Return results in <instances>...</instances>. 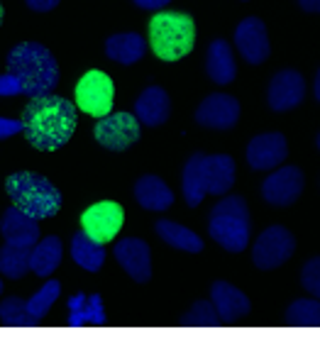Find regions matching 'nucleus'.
I'll use <instances>...</instances> for the list:
<instances>
[{"label": "nucleus", "instance_id": "0eeeda50", "mask_svg": "<svg viewBox=\"0 0 320 359\" xmlns=\"http://www.w3.org/2000/svg\"><path fill=\"white\" fill-rule=\"evenodd\" d=\"M293 250H296V240L293 235L281 225H272L259 235V240L252 247V262L257 269L272 271L276 266L286 264L291 259Z\"/></svg>", "mask_w": 320, "mask_h": 359}, {"label": "nucleus", "instance_id": "c85d7f7f", "mask_svg": "<svg viewBox=\"0 0 320 359\" xmlns=\"http://www.w3.org/2000/svg\"><path fill=\"white\" fill-rule=\"evenodd\" d=\"M29 255H32V250H27V247L5 245L0 250V271L8 279H20L29 271Z\"/></svg>", "mask_w": 320, "mask_h": 359}, {"label": "nucleus", "instance_id": "4be33fe9", "mask_svg": "<svg viewBox=\"0 0 320 359\" xmlns=\"http://www.w3.org/2000/svg\"><path fill=\"white\" fill-rule=\"evenodd\" d=\"M235 184V161L227 154L206 156V189L211 196H222Z\"/></svg>", "mask_w": 320, "mask_h": 359}, {"label": "nucleus", "instance_id": "a211bd4d", "mask_svg": "<svg viewBox=\"0 0 320 359\" xmlns=\"http://www.w3.org/2000/svg\"><path fill=\"white\" fill-rule=\"evenodd\" d=\"M211 296H213V306L220 313L222 320L232 323L250 313V298L240 288L227 284V281H215L211 288Z\"/></svg>", "mask_w": 320, "mask_h": 359}, {"label": "nucleus", "instance_id": "cd10ccee", "mask_svg": "<svg viewBox=\"0 0 320 359\" xmlns=\"http://www.w3.org/2000/svg\"><path fill=\"white\" fill-rule=\"evenodd\" d=\"M286 323L293 327H320V301L298 298L286 308Z\"/></svg>", "mask_w": 320, "mask_h": 359}, {"label": "nucleus", "instance_id": "1a4fd4ad", "mask_svg": "<svg viewBox=\"0 0 320 359\" xmlns=\"http://www.w3.org/2000/svg\"><path fill=\"white\" fill-rule=\"evenodd\" d=\"M93 135L105 149L123 151L140 140V120L132 113H110L95 123Z\"/></svg>", "mask_w": 320, "mask_h": 359}, {"label": "nucleus", "instance_id": "6e6552de", "mask_svg": "<svg viewBox=\"0 0 320 359\" xmlns=\"http://www.w3.org/2000/svg\"><path fill=\"white\" fill-rule=\"evenodd\" d=\"M123 222H125V210L115 201H100V203H93L91 208H86L81 213V227L98 245L115 240L118 232L123 230Z\"/></svg>", "mask_w": 320, "mask_h": 359}, {"label": "nucleus", "instance_id": "7c9ffc66", "mask_svg": "<svg viewBox=\"0 0 320 359\" xmlns=\"http://www.w3.org/2000/svg\"><path fill=\"white\" fill-rule=\"evenodd\" d=\"M220 313L215 311V306L208 301H198L189 308L184 318H181V325L184 327H218L220 325Z\"/></svg>", "mask_w": 320, "mask_h": 359}, {"label": "nucleus", "instance_id": "473e14b6", "mask_svg": "<svg viewBox=\"0 0 320 359\" xmlns=\"http://www.w3.org/2000/svg\"><path fill=\"white\" fill-rule=\"evenodd\" d=\"M301 284L311 296H316L320 301V257H313L303 264L301 271Z\"/></svg>", "mask_w": 320, "mask_h": 359}, {"label": "nucleus", "instance_id": "c756f323", "mask_svg": "<svg viewBox=\"0 0 320 359\" xmlns=\"http://www.w3.org/2000/svg\"><path fill=\"white\" fill-rule=\"evenodd\" d=\"M0 323L8 327H34L37 318L27 311V303L20 298H5L0 303Z\"/></svg>", "mask_w": 320, "mask_h": 359}, {"label": "nucleus", "instance_id": "412c9836", "mask_svg": "<svg viewBox=\"0 0 320 359\" xmlns=\"http://www.w3.org/2000/svg\"><path fill=\"white\" fill-rule=\"evenodd\" d=\"M135 198L142 208L154 210V213H161V210L171 208L174 203V194L171 189L156 176H142L135 184Z\"/></svg>", "mask_w": 320, "mask_h": 359}, {"label": "nucleus", "instance_id": "f8f14e48", "mask_svg": "<svg viewBox=\"0 0 320 359\" xmlns=\"http://www.w3.org/2000/svg\"><path fill=\"white\" fill-rule=\"evenodd\" d=\"M306 98V81L298 72L286 69V72H279L269 83L267 100L269 108L284 113V110H291L296 105H301V100Z\"/></svg>", "mask_w": 320, "mask_h": 359}, {"label": "nucleus", "instance_id": "a19ab883", "mask_svg": "<svg viewBox=\"0 0 320 359\" xmlns=\"http://www.w3.org/2000/svg\"><path fill=\"white\" fill-rule=\"evenodd\" d=\"M316 144H318V149H320V135H318V140H316Z\"/></svg>", "mask_w": 320, "mask_h": 359}, {"label": "nucleus", "instance_id": "393cba45", "mask_svg": "<svg viewBox=\"0 0 320 359\" xmlns=\"http://www.w3.org/2000/svg\"><path fill=\"white\" fill-rule=\"evenodd\" d=\"M62 262V240L59 237H44L42 242L32 247L29 255V271H34L37 276H52L54 269Z\"/></svg>", "mask_w": 320, "mask_h": 359}, {"label": "nucleus", "instance_id": "4468645a", "mask_svg": "<svg viewBox=\"0 0 320 359\" xmlns=\"http://www.w3.org/2000/svg\"><path fill=\"white\" fill-rule=\"evenodd\" d=\"M118 264L128 271V276L137 284H147L152 279V252L142 240H123L113 250Z\"/></svg>", "mask_w": 320, "mask_h": 359}, {"label": "nucleus", "instance_id": "ddd939ff", "mask_svg": "<svg viewBox=\"0 0 320 359\" xmlns=\"http://www.w3.org/2000/svg\"><path fill=\"white\" fill-rule=\"evenodd\" d=\"M235 44L247 64H262L269 57L267 27L259 18H245L235 29Z\"/></svg>", "mask_w": 320, "mask_h": 359}, {"label": "nucleus", "instance_id": "9d476101", "mask_svg": "<svg viewBox=\"0 0 320 359\" xmlns=\"http://www.w3.org/2000/svg\"><path fill=\"white\" fill-rule=\"evenodd\" d=\"M303 184H306V179H303L298 166H284L264 179L262 196L267 203L284 208V205H291L303 194Z\"/></svg>", "mask_w": 320, "mask_h": 359}, {"label": "nucleus", "instance_id": "ea45409f", "mask_svg": "<svg viewBox=\"0 0 320 359\" xmlns=\"http://www.w3.org/2000/svg\"><path fill=\"white\" fill-rule=\"evenodd\" d=\"M0 22H3V5H0Z\"/></svg>", "mask_w": 320, "mask_h": 359}, {"label": "nucleus", "instance_id": "9b49d317", "mask_svg": "<svg viewBox=\"0 0 320 359\" xmlns=\"http://www.w3.org/2000/svg\"><path fill=\"white\" fill-rule=\"evenodd\" d=\"M196 120L203 128L211 130H230L240 120V100L227 93H213L196 110Z\"/></svg>", "mask_w": 320, "mask_h": 359}, {"label": "nucleus", "instance_id": "423d86ee", "mask_svg": "<svg viewBox=\"0 0 320 359\" xmlns=\"http://www.w3.org/2000/svg\"><path fill=\"white\" fill-rule=\"evenodd\" d=\"M74 95H76L79 110L93 115V118H105V115H110V110H113L115 86L108 74L98 72V69H91V72H86L79 79Z\"/></svg>", "mask_w": 320, "mask_h": 359}, {"label": "nucleus", "instance_id": "c9c22d12", "mask_svg": "<svg viewBox=\"0 0 320 359\" xmlns=\"http://www.w3.org/2000/svg\"><path fill=\"white\" fill-rule=\"evenodd\" d=\"M25 3H27L29 8L34 10V13H49V10L57 8L59 0H25Z\"/></svg>", "mask_w": 320, "mask_h": 359}, {"label": "nucleus", "instance_id": "bb28decb", "mask_svg": "<svg viewBox=\"0 0 320 359\" xmlns=\"http://www.w3.org/2000/svg\"><path fill=\"white\" fill-rule=\"evenodd\" d=\"M156 232H159L161 240H164L169 247H174V250L191 252V255L203 252V240H201V237H198L193 230H189V227L179 225V222L159 220V222H156Z\"/></svg>", "mask_w": 320, "mask_h": 359}, {"label": "nucleus", "instance_id": "58836bf2", "mask_svg": "<svg viewBox=\"0 0 320 359\" xmlns=\"http://www.w3.org/2000/svg\"><path fill=\"white\" fill-rule=\"evenodd\" d=\"M316 98H318V103H320V69H318V74H316Z\"/></svg>", "mask_w": 320, "mask_h": 359}, {"label": "nucleus", "instance_id": "20e7f679", "mask_svg": "<svg viewBox=\"0 0 320 359\" xmlns=\"http://www.w3.org/2000/svg\"><path fill=\"white\" fill-rule=\"evenodd\" d=\"M196 42V25L191 15L174 13V10H159L149 20V44L152 52L161 62H179L191 54Z\"/></svg>", "mask_w": 320, "mask_h": 359}, {"label": "nucleus", "instance_id": "6ab92c4d", "mask_svg": "<svg viewBox=\"0 0 320 359\" xmlns=\"http://www.w3.org/2000/svg\"><path fill=\"white\" fill-rule=\"evenodd\" d=\"M206 72L208 79L218 86H225L235 81V57H232V49L225 39H215L208 47V57H206Z\"/></svg>", "mask_w": 320, "mask_h": 359}, {"label": "nucleus", "instance_id": "72a5a7b5", "mask_svg": "<svg viewBox=\"0 0 320 359\" xmlns=\"http://www.w3.org/2000/svg\"><path fill=\"white\" fill-rule=\"evenodd\" d=\"M22 93V86L15 79L13 74H3L0 76V95H18Z\"/></svg>", "mask_w": 320, "mask_h": 359}, {"label": "nucleus", "instance_id": "39448f33", "mask_svg": "<svg viewBox=\"0 0 320 359\" xmlns=\"http://www.w3.org/2000/svg\"><path fill=\"white\" fill-rule=\"evenodd\" d=\"M208 235L232 255L247 250V245H250V210H247L245 198L230 196V198L218 201L211 210Z\"/></svg>", "mask_w": 320, "mask_h": 359}, {"label": "nucleus", "instance_id": "aec40b11", "mask_svg": "<svg viewBox=\"0 0 320 359\" xmlns=\"http://www.w3.org/2000/svg\"><path fill=\"white\" fill-rule=\"evenodd\" d=\"M105 308L98 293H76L69 298V325L81 327V325H105Z\"/></svg>", "mask_w": 320, "mask_h": 359}, {"label": "nucleus", "instance_id": "f704fd0d", "mask_svg": "<svg viewBox=\"0 0 320 359\" xmlns=\"http://www.w3.org/2000/svg\"><path fill=\"white\" fill-rule=\"evenodd\" d=\"M22 133V120H10V118H0V140H8L13 135Z\"/></svg>", "mask_w": 320, "mask_h": 359}, {"label": "nucleus", "instance_id": "2eb2a0df", "mask_svg": "<svg viewBox=\"0 0 320 359\" xmlns=\"http://www.w3.org/2000/svg\"><path fill=\"white\" fill-rule=\"evenodd\" d=\"M288 154L286 137L279 133H264L257 135L250 144H247V161H250L252 169L267 171L279 166Z\"/></svg>", "mask_w": 320, "mask_h": 359}, {"label": "nucleus", "instance_id": "e433bc0d", "mask_svg": "<svg viewBox=\"0 0 320 359\" xmlns=\"http://www.w3.org/2000/svg\"><path fill=\"white\" fill-rule=\"evenodd\" d=\"M132 3L142 10H161L164 5H169L171 0H132Z\"/></svg>", "mask_w": 320, "mask_h": 359}, {"label": "nucleus", "instance_id": "7ed1b4c3", "mask_svg": "<svg viewBox=\"0 0 320 359\" xmlns=\"http://www.w3.org/2000/svg\"><path fill=\"white\" fill-rule=\"evenodd\" d=\"M5 194L10 196L13 205L22 213L32 215L34 220L54 217L62 208V194L49 179L32 171H18L5 179Z\"/></svg>", "mask_w": 320, "mask_h": 359}, {"label": "nucleus", "instance_id": "5701e85b", "mask_svg": "<svg viewBox=\"0 0 320 359\" xmlns=\"http://www.w3.org/2000/svg\"><path fill=\"white\" fill-rule=\"evenodd\" d=\"M145 39L137 32H123V34H113V37L105 42V54H108L110 62L118 64H135L145 57Z\"/></svg>", "mask_w": 320, "mask_h": 359}, {"label": "nucleus", "instance_id": "2f4dec72", "mask_svg": "<svg viewBox=\"0 0 320 359\" xmlns=\"http://www.w3.org/2000/svg\"><path fill=\"white\" fill-rule=\"evenodd\" d=\"M59 293H62V284H59V281H54V279L47 281V284L39 288V291L27 301V311L39 320V318H42L44 313L54 306V301L59 298Z\"/></svg>", "mask_w": 320, "mask_h": 359}, {"label": "nucleus", "instance_id": "f257e3e1", "mask_svg": "<svg viewBox=\"0 0 320 359\" xmlns=\"http://www.w3.org/2000/svg\"><path fill=\"white\" fill-rule=\"evenodd\" d=\"M76 130V105L62 95H37L25 105L22 133L39 151H54L71 140Z\"/></svg>", "mask_w": 320, "mask_h": 359}, {"label": "nucleus", "instance_id": "f3484780", "mask_svg": "<svg viewBox=\"0 0 320 359\" xmlns=\"http://www.w3.org/2000/svg\"><path fill=\"white\" fill-rule=\"evenodd\" d=\"M171 113V100L169 93L159 86H149V88L142 90V95L135 100V115L142 125H149V128H159L169 120Z\"/></svg>", "mask_w": 320, "mask_h": 359}, {"label": "nucleus", "instance_id": "a878e982", "mask_svg": "<svg viewBox=\"0 0 320 359\" xmlns=\"http://www.w3.org/2000/svg\"><path fill=\"white\" fill-rule=\"evenodd\" d=\"M71 257L86 271H98L105 264V250L95 240H91L84 230L71 237Z\"/></svg>", "mask_w": 320, "mask_h": 359}, {"label": "nucleus", "instance_id": "79ce46f5", "mask_svg": "<svg viewBox=\"0 0 320 359\" xmlns=\"http://www.w3.org/2000/svg\"><path fill=\"white\" fill-rule=\"evenodd\" d=\"M0 293H3V281H0Z\"/></svg>", "mask_w": 320, "mask_h": 359}, {"label": "nucleus", "instance_id": "b1692460", "mask_svg": "<svg viewBox=\"0 0 320 359\" xmlns=\"http://www.w3.org/2000/svg\"><path fill=\"white\" fill-rule=\"evenodd\" d=\"M206 196V154H193L184 166V198L191 208H196Z\"/></svg>", "mask_w": 320, "mask_h": 359}, {"label": "nucleus", "instance_id": "dca6fc26", "mask_svg": "<svg viewBox=\"0 0 320 359\" xmlns=\"http://www.w3.org/2000/svg\"><path fill=\"white\" fill-rule=\"evenodd\" d=\"M3 237H5V245H13V247H27L32 250L34 245L39 242V225L32 215L22 213L18 205L5 210L3 217Z\"/></svg>", "mask_w": 320, "mask_h": 359}, {"label": "nucleus", "instance_id": "4c0bfd02", "mask_svg": "<svg viewBox=\"0 0 320 359\" xmlns=\"http://www.w3.org/2000/svg\"><path fill=\"white\" fill-rule=\"evenodd\" d=\"M298 5H301L306 13H320V0H298Z\"/></svg>", "mask_w": 320, "mask_h": 359}, {"label": "nucleus", "instance_id": "f03ea898", "mask_svg": "<svg viewBox=\"0 0 320 359\" xmlns=\"http://www.w3.org/2000/svg\"><path fill=\"white\" fill-rule=\"evenodd\" d=\"M8 74H13L29 98L47 95L59 83V64L39 42H20L8 52Z\"/></svg>", "mask_w": 320, "mask_h": 359}]
</instances>
